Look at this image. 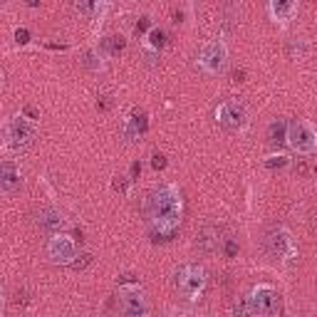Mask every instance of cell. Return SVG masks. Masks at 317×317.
<instances>
[{"label":"cell","mask_w":317,"mask_h":317,"mask_svg":"<svg viewBox=\"0 0 317 317\" xmlns=\"http://www.w3.org/2000/svg\"><path fill=\"white\" fill-rule=\"evenodd\" d=\"M117 283H119V285H134V283H139V278H136L134 273H124V275H119Z\"/></svg>","instance_id":"obj_26"},{"label":"cell","mask_w":317,"mask_h":317,"mask_svg":"<svg viewBox=\"0 0 317 317\" xmlns=\"http://www.w3.org/2000/svg\"><path fill=\"white\" fill-rule=\"evenodd\" d=\"M112 189L117 191V193H127V179H122V176H114V181H112Z\"/></svg>","instance_id":"obj_25"},{"label":"cell","mask_w":317,"mask_h":317,"mask_svg":"<svg viewBox=\"0 0 317 317\" xmlns=\"http://www.w3.org/2000/svg\"><path fill=\"white\" fill-rule=\"evenodd\" d=\"M221 248H223V255H226V258H236V255H238V243H236L233 238H223V241H221Z\"/></svg>","instance_id":"obj_20"},{"label":"cell","mask_w":317,"mask_h":317,"mask_svg":"<svg viewBox=\"0 0 317 317\" xmlns=\"http://www.w3.org/2000/svg\"><path fill=\"white\" fill-rule=\"evenodd\" d=\"M198 64L208 72V74H218L226 67V47L221 42H208L203 45L201 55H198Z\"/></svg>","instance_id":"obj_7"},{"label":"cell","mask_w":317,"mask_h":317,"mask_svg":"<svg viewBox=\"0 0 317 317\" xmlns=\"http://www.w3.org/2000/svg\"><path fill=\"white\" fill-rule=\"evenodd\" d=\"M233 313H236V315H248V313H246V298H238V300L233 303Z\"/></svg>","instance_id":"obj_27"},{"label":"cell","mask_w":317,"mask_h":317,"mask_svg":"<svg viewBox=\"0 0 317 317\" xmlns=\"http://www.w3.org/2000/svg\"><path fill=\"white\" fill-rule=\"evenodd\" d=\"M0 189L7 191V193L20 189V174H17V166L12 161H2L0 164Z\"/></svg>","instance_id":"obj_10"},{"label":"cell","mask_w":317,"mask_h":317,"mask_svg":"<svg viewBox=\"0 0 317 317\" xmlns=\"http://www.w3.org/2000/svg\"><path fill=\"white\" fill-rule=\"evenodd\" d=\"M196 248H198L201 253H216V251L221 248V241H218V228H213V226L203 228V231H201V236H198V241H196Z\"/></svg>","instance_id":"obj_12"},{"label":"cell","mask_w":317,"mask_h":317,"mask_svg":"<svg viewBox=\"0 0 317 317\" xmlns=\"http://www.w3.org/2000/svg\"><path fill=\"white\" fill-rule=\"evenodd\" d=\"M122 313L129 317L146 315V313H149V305H146V300H144L139 293H127V295L122 298Z\"/></svg>","instance_id":"obj_11"},{"label":"cell","mask_w":317,"mask_h":317,"mask_svg":"<svg viewBox=\"0 0 317 317\" xmlns=\"http://www.w3.org/2000/svg\"><path fill=\"white\" fill-rule=\"evenodd\" d=\"M15 42H17V45H25V42H30V32H27L25 27L15 30Z\"/></svg>","instance_id":"obj_24"},{"label":"cell","mask_w":317,"mask_h":317,"mask_svg":"<svg viewBox=\"0 0 317 317\" xmlns=\"http://www.w3.org/2000/svg\"><path fill=\"white\" fill-rule=\"evenodd\" d=\"M74 7H77L82 15H94L97 0H74Z\"/></svg>","instance_id":"obj_19"},{"label":"cell","mask_w":317,"mask_h":317,"mask_svg":"<svg viewBox=\"0 0 317 317\" xmlns=\"http://www.w3.org/2000/svg\"><path fill=\"white\" fill-rule=\"evenodd\" d=\"M283 305H280V295L268 288V285H258L251 298H246V313L248 315H265V317H275L280 315Z\"/></svg>","instance_id":"obj_2"},{"label":"cell","mask_w":317,"mask_h":317,"mask_svg":"<svg viewBox=\"0 0 317 317\" xmlns=\"http://www.w3.org/2000/svg\"><path fill=\"white\" fill-rule=\"evenodd\" d=\"M139 174H141V164H139V161H134V164H131V176L136 179Z\"/></svg>","instance_id":"obj_30"},{"label":"cell","mask_w":317,"mask_h":317,"mask_svg":"<svg viewBox=\"0 0 317 317\" xmlns=\"http://www.w3.org/2000/svg\"><path fill=\"white\" fill-rule=\"evenodd\" d=\"M124 45H127V42H124V37H107V40L102 42V47H104L109 55L122 52V50H124Z\"/></svg>","instance_id":"obj_16"},{"label":"cell","mask_w":317,"mask_h":317,"mask_svg":"<svg viewBox=\"0 0 317 317\" xmlns=\"http://www.w3.org/2000/svg\"><path fill=\"white\" fill-rule=\"evenodd\" d=\"M265 166H268L270 171H275V169H285V166H288V156H273V159L265 161Z\"/></svg>","instance_id":"obj_21"},{"label":"cell","mask_w":317,"mask_h":317,"mask_svg":"<svg viewBox=\"0 0 317 317\" xmlns=\"http://www.w3.org/2000/svg\"><path fill=\"white\" fill-rule=\"evenodd\" d=\"M84 64H87V67H97V62H94V55H92V52H87V57H84Z\"/></svg>","instance_id":"obj_32"},{"label":"cell","mask_w":317,"mask_h":317,"mask_svg":"<svg viewBox=\"0 0 317 317\" xmlns=\"http://www.w3.org/2000/svg\"><path fill=\"white\" fill-rule=\"evenodd\" d=\"M144 211L151 223V241L154 243H166L176 236L179 218H181V198L174 186L151 191L144 203Z\"/></svg>","instance_id":"obj_1"},{"label":"cell","mask_w":317,"mask_h":317,"mask_svg":"<svg viewBox=\"0 0 317 317\" xmlns=\"http://www.w3.org/2000/svg\"><path fill=\"white\" fill-rule=\"evenodd\" d=\"M298 154H313L315 151V131L308 122H293L288 127V139H285Z\"/></svg>","instance_id":"obj_5"},{"label":"cell","mask_w":317,"mask_h":317,"mask_svg":"<svg viewBox=\"0 0 317 317\" xmlns=\"http://www.w3.org/2000/svg\"><path fill=\"white\" fill-rule=\"evenodd\" d=\"M5 139H7V146L20 151V149H27L32 141H35V129L27 127L22 119H12L7 124V131H5Z\"/></svg>","instance_id":"obj_8"},{"label":"cell","mask_w":317,"mask_h":317,"mask_svg":"<svg viewBox=\"0 0 317 317\" xmlns=\"http://www.w3.org/2000/svg\"><path fill=\"white\" fill-rule=\"evenodd\" d=\"M129 122L134 124V129H136V131H139V136H141V134H146L149 122H146V114H144V112H134V114L129 117Z\"/></svg>","instance_id":"obj_17"},{"label":"cell","mask_w":317,"mask_h":317,"mask_svg":"<svg viewBox=\"0 0 317 317\" xmlns=\"http://www.w3.org/2000/svg\"><path fill=\"white\" fill-rule=\"evenodd\" d=\"M285 139H288V122L278 119L268 127V144L270 146H280V144H285Z\"/></svg>","instance_id":"obj_14"},{"label":"cell","mask_w":317,"mask_h":317,"mask_svg":"<svg viewBox=\"0 0 317 317\" xmlns=\"http://www.w3.org/2000/svg\"><path fill=\"white\" fill-rule=\"evenodd\" d=\"M151 166H154V171H164V169H166V156L156 151V154L151 156Z\"/></svg>","instance_id":"obj_23"},{"label":"cell","mask_w":317,"mask_h":317,"mask_svg":"<svg viewBox=\"0 0 317 317\" xmlns=\"http://www.w3.org/2000/svg\"><path fill=\"white\" fill-rule=\"evenodd\" d=\"M216 119H218V124L226 129V131H241V129L246 127V119H248V117H246V107H243L241 102L228 99V102L218 104Z\"/></svg>","instance_id":"obj_4"},{"label":"cell","mask_w":317,"mask_h":317,"mask_svg":"<svg viewBox=\"0 0 317 317\" xmlns=\"http://www.w3.org/2000/svg\"><path fill=\"white\" fill-rule=\"evenodd\" d=\"M25 303H27V295L25 293H17L15 295V305H25Z\"/></svg>","instance_id":"obj_31"},{"label":"cell","mask_w":317,"mask_h":317,"mask_svg":"<svg viewBox=\"0 0 317 317\" xmlns=\"http://www.w3.org/2000/svg\"><path fill=\"white\" fill-rule=\"evenodd\" d=\"M27 5H30V7H37V5H40V0H27Z\"/></svg>","instance_id":"obj_34"},{"label":"cell","mask_w":317,"mask_h":317,"mask_svg":"<svg viewBox=\"0 0 317 317\" xmlns=\"http://www.w3.org/2000/svg\"><path fill=\"white\" fill-rule=\"evenodd\" d=\"M149 25H151V20H149V17H141V20L136 22V27H134V32H136V35H141L144 30H149Z\"/></svg>","instance_id":"obj_28"},{"label":"cell","mask_w":317,"mask_h":317,"mask_svg":"<svg viewBox=\"0 0 317 317\" xmlns=\"http://www.w3.org/2000/svg\"><path fill=\"white\" fill-rule=\"evenodd\" d=\"M243 77H246L243 69H236V72H233V79H236V82H243Z\"/></svg>","instance_id":"obj_33"},{"label":"cell","mask_w":317,"mask_h":317,"mask_svg":"<svg viewBox=\"0 0 317 317\" xmlns=\"http://www.w3.org/2000/svg\"><path fill=\"white\" fill-rule=\"evenodd\" d=\"M265 251H268V255H273V258H283V255L290 251V236H288V231L273 228L265 236Z\"/></svg>","instance_id":"obj_9"},{"label":"cell","mask_w":317,"mask_h":317,"mask_svg":"<svg viewBox=\"0 0 317 317\" xmlns=\"http://www.w3.org/2000/svg\"><path fill=\"white\" fill-rule=\"evenodd\" d=\"M47 258L57 265H69L77 258V246L72 238L67 236H52V241L47 243Z\"/></svg>","instance_id":"obj_6"},{"label":"cell","mask_w":317,"mask_h":317,"mask_svg":"<svg viewBox=\"0 0 317 317\" xmlns=\"http://www.w3.org/2000/svg\"><path fill=\"white\" fill-rule=\"evenodd\" d=\"M206 283H208V278H206V270L201 265H184L176 273V290L189 300H198L203 295Z\"/></svg>","instance_id":"obj_3"},{"label":"cell","mask_w":317,"mask_h":317,"mask_svg":"<svg viewBox=\"0 0 317 317\" xmlns=\"http://www.w3.org/2000/svg\"><path fill=\"white\" fill-rule=\"evenodd\" d=\"M22 114H25L27 119H37V112H35L32 107H25V109H22Z\"/></svg>","instance_id":"obj_29"},{"label":"cell","mask_w":317,"mask_h":317,"mask_svg":"<svg viewBox=\"0 0 317 317\" xmlns=\"http://www.w3.org/2000/svg\"><path fill=\"white\" fill-rule=\"evenodd\" d=\"M295 7V0H270V10L278 20H288Z\"/></svg>","instance_id":"obj_15"},{"label":"cell","mask_w":317,"mask_h":317,"mask_svg":"<svg viewBox=\"0 0 317 317\" xmlns=\"http://www.w3.org/2000/svg\"><path fill=\"white\" fill-rule=\"evenodd\" d=\"M64 218L60 211H55V208H40L37 211V226L42 228V231H57V228H62Z\"/></svg>","instance_id":"obj_13"},{"label":"cell","mask_w":317,"mask_h":317,"mask_svg":"<svg viewBox=\"0 0 317 317\" xmlns=\"http://www.w3.org/2000/svg\"><path fill=\"white\" fill-rule=\"evenodd\" d=\"M149 42H151V47L154 50H161L164 45H166V32L159 27V30H151L149 32Z\"/></svg>","instance_id":"obj_18"},{"label":"cell","mask_w":317,"mask_h":317,"mask_svg":"<svg viewBox=\"0 0 317 317\" xmlns=\"http://www.w3.org/2000/svg\"><path fill=\"white\" fill-rule=\"evenodd\" d=\"M89 263H92V255H89V253H84V255H79V258H74V260H72L69 265H72L74 270H84V268H87Z\"/></svg>","instance_id":"obj_22"}]
</instances>
